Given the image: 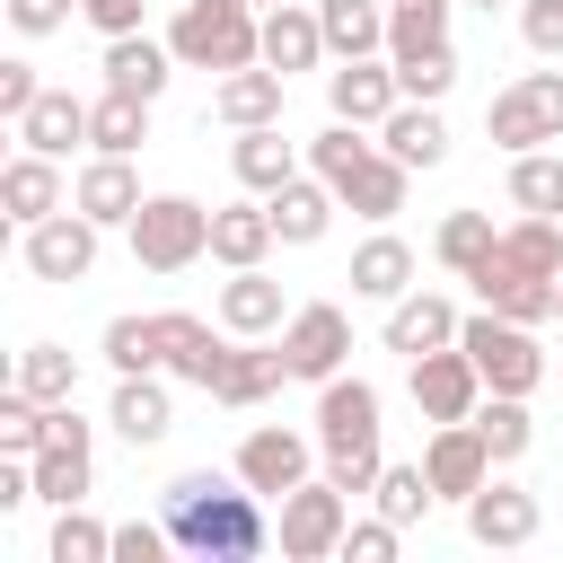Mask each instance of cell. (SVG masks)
I'll list each match as a JSON object with an SVG mask.
<instances>
[{
	"label": "cell",
	"mask_w": 563,
	"mask_h": 563,
	"mask_svg": "<svg viewBox=\"0 0 563 563\" xmlns=\"http://www.w3.org/2000/svg\"><path fill=\"white\" fill-rule=\"evenodd\" d=\"M158 519H167L176 554H194V563H255V554L273 545L264 493H255L238 466H229V475H211V466L176 475V484L158 493Z\"/></svg>",
	"instance_id": "1"
},
{
	"label": "cell",
	"mask_w": 563,
	"mask_h": 563,
	"mask_svg": "<svg viewBox=\"0 0 563 563\" xmlns=\"http://www.w3.org/2000/svg\"><path fill=\"white\" fill-rule=\"evenodd\" d=\"M308 167L343 194V211H361V220H378V229L405 211V185H413V167H405L387 141H369V123H343V114L308 141Z\"/></svg>",
	"instance_id": "2"
},
{
	"label": "cell",
	"mask_w": 563,
	"mask_h": 563,
	"mask_svg": "<svg viewBox=\"0 0 563 563\" xmlns=\"http://www.w3.org/2000/svg\"><path fill=\"white\" fill-rule=\"evenodd\" d=\"M317 449H325V484H343L352 501L378 484L387 457H378V387L369 378H343L334 369L317 387Z\"/></svg>",
	"instance_id": "3"
},
{
	"label": "cell",
	"mask_w": 563,
	"mask_h": 563,
	"mask_svg": "<svg viewBox=\"0 0 563 563\" xmlns=\"http://www.w3.org/2000/svg\"><path fill=\"white\" fill-rule=\"evenodd\" d=\"M167 44L185 70H246V62H264V9L255 0H185Z\"/></svg>",
	"instance_id": "4"
},
{
	"label": "cell",
	"mask_w": 563,
	"mask_h": 563,
	"mask_svg": "<svg viewBox=\"0 0 563 563\" xmlns=\"http://www.w3.org/2000/svg\"><path fill=\"white\" fill-rule=\"evenodd\" d=\"M202 255H211V211L194 194H150L132 211V264L141 273H185Z\"/></svg>",
	"instance_id": "5"
},
{
	"label": "cell",
	"mask_w": 563,
	"mask_h": 563,
	"mask_svg": "<svg viewBox=\"0 0 563 563\" xmlns=\"http://www.w3.org/2000/svg\"><path fill=\"white\" fill-rule=\"evenodd\" d=\"M457 343L475 352V369H484L493 396H537V378H545L537 325H519V317H501V308H475V317L457 325Z\"/></svg>",
	"instance_id": "6"
},
{
	"label": "cell",
	"mask_w": 563,
	"mask_h": 563,
	"mask_svg": "<svg viewBox=\"0 0 563 563\" xmlns=\"http://www.w3.org/2000/svg\"><path fill=\"white\" fill-rule=\"evenodd\" d=\"M484 132H493V150H545V141H563V70H519L493 106H484Z\"/></svg>",
	"instance_id": "7"
},
{
	"label": "cell",
	"mask_w": 563,
	"mask_h": 563,
	"mask_svg": "<svg viewBox=\"0 0 563 563\" xmlns=\"http://www.w3.org/2000/svg\"><path fill=\"white\" fill-rule=\"evenodd\" d=\"M343 528H352V493H343V484L308 475V484H290V493H282V519H273V537H282V563L343 554Z\"/></svg>",
	"instance_id": "8"
},
{
	"label": "cell",
	"mask_w": 563,
	"mask_h": 563,
	"mask_svg": "<svg viewBox=\"0 0 563 563\" xmlns=\"http://www.w3.org/2000/svg\"><path fill=\"white\" fill-rule=\"evenodd\" d=\"M88 484H97L88 422H79V405H53V422H44V449H35V501L70 510V501H88Z\"/></svg>",
	"instance_id": "9"
},
{
	"label": "cell",
	"mask_w": 563,
	"mask_h": 563,
	"mask_svg": "<svg viewBox=\"0 0 563 563\" xmlns=\"http://www.w3.org/2000/svg\"><path fill=\"white\" fill-rule=\"evenodd\" d=\"M18 255H26L35 282H88V273H97V220H88L79 202H62L53 220H35V229L18 238Z\"/></svg>",
	"instance_id": "10"
},
{
	"label": "cell",
	"mask_w": 563,
	"mask_h": 563,
	"mask_svg": "<svg viewBox=\"0 0 563 563\" xmlns=\"http://www.w3.org/2000/svg\"><path fill=\"white\" fill-rule=\"evenodd\" d=\"M282 352H290V378L325 387V378L343 369V352H352V317H343L334 299H299L290 325H282Z\"/></svg>",
	"instance_id": "11"
},
{
	"label": "cell",
	"mask_w": 563,
	"mask_h": 563,
	"mask_svg": "<svg viewBox=\"0 0 563 563\" xmlns=\"http://www.w3.org/2000/svg\"><path fill=\"white\" fill-rule=\"evenodd\" d=\"M413 405H422V422H466V413L484 405V369H475V352H466V343L422 352V361H413Z\"/></svg>",
	"instance_id": "12"
},
{
	"label": "cell",
	"mask_w": 563,
	"mask_h": 563,
	"mask_svg": "<svg viewBox=\"0 0 563 563\" xmlns=\"http://www.w3.org/2000/svg\"><path fill=\"white\" fill-rule=\"evenodd\" d=\"M422 475H431V493H440V501H475V493L493 484V449H484L475 413H466V422H431Z\"/></svg>",
	"instance_id": "13"
},
{
	"label": "cell",
	"mask_w": 563,
	"mask_h": 563,
	"mask_svg": "<svg viewBox=\"0 0 563 563\" xmlns=\"http://www.w3.org/2000/svg\"><path fill=\"white\" fill-rule=\"evenodd\" d=\"M325 106L343 114V123H387L396 106H405V88H396V62H378V53H361V62H334L325 70Z\"/></svg>",
	"instance_id": "14"
},
{
	"label": "cell",
	"mask_w": 563,
	"mask_h": 563,
	"mask_svg": "<svg viewBox=\"0 0 563 563\" xmlns=\"http://www.w3.org/2000/svg\"><path fill=\"white\" fill-rule=\"evenodd\" d=\"M229 334V325H220ZM202 317H185V308H158V361H167V378H185V387H220V369H229V343H220Z\"/></svg>",
	"instance_id": "15"
},
{
	"label": "cell",
	"mask_w": 563,
	"mask_h": 563,
	"mask_svg": "<svg viewBox=\"0 0 563 563\" xmlns=\"http://www.w3.org/2000/svg\"><path fill=\"white\" fill-rule=\"evenodd\" d=\"M308 457H317V449H308L299 431H282V422H255V431L238 440V457H229V466H238V475H246L264 501H282L290 484H308Z\"/></svg>",
	"instance_id": "16"
},
{
	"label": "cell",
	"mask_w": 563,
	"mask_h": 563,
	"mask_svg": "<svg viewBox=\"0 0 563 563\" xmlns=\"http://www.w3.org/2000/svg\"><path fill=\"white\" fill-rule=\"evenodd\" d=\"M62 202H70V185H62V158H44V150H18V158L0 167V211H9L18 229L53 220Z\"/></svg>",
	"instance_id": "17"
},
{
	"label": "cell",
	"mask_w": 563,
	"mask_h": 563,
	"mask_svg": "<svg viewBox=\"0 0 563 563\" xmlns=\"http://www.w3.org/2000/svg\"><path fill=\"white\" fill-rule=\"evenodd\" d=\"M282 378H290V352L264 343V334H238V343H229V369H220V387H211V405L246 413V405H264Z\"/></svg>",
	"instance_id": "18"
},
{
	"label": "cell",
	"mask_w": 563,
	"mask_h": 563,
	"mask_svg": "<svg viewBox=\"0 0 563 563\" xmlns=\"http://www.w3.org/2000/svg\"><path fill=\"white\" fill-rule=\"evenodd\" d=\"M282 97H290V79H282L273 62H246V70H220L211 114H220L229 132H246V123H282Z\"/></svg>",
	"instance_id": "19"
},
{
	"label": "cell",
	"mask_w": 563,
	"mask_h": 563,
	"mask_svg": "<svg viewBox=\"0 0 563 563\" xmlns=\"http://www.w3.org/2000/svg\"><path fill=\"white\" fill-rule=\"evenodd\" d=\"M70 202H79V211H88L97 229H132V211H141L150 194H141V176H132V158H106V150H97V158L79 167V185H70Z\"/></svg>",
	"instance_id": "20"
},
{
	"label": "cell",
	"mask_w": 563,
	"mask_h": 563,
	"mask_svg": "<svg viewBox=\"0 0 563 563\" xmlns=\"http://www.w3.org/2000/svg\"><path fill=\"white\" fill-rule=\"evenodd\" d=\"M457 325H466V317H457L440 290H405V299H387V352H405V361L457 343Z\"/></svg>",
	"instance_id": "21"
},
{
	"label": "cell",
	"mask_w": 563,
	"mask_h": 563,
	"mask_svg": "<svg viewBox=\"0 0 563 563\" xmlns=\"http://www.w3.org/2000/svg\"><path fill=\"white\" fill-rule=\"evenodd\" d=\"M220 325H229V334H282V325H290V299H282V282H273L264 264L229 273V282H220Z\"/></svg>",
	"instance_id": "22"
},
{
	"label": "cell",
	"mask_w": 563,
	"mask_h": 563,
	"mask_svg": "<svg viewBox=\"0 0 563 563\" xmlns=\"http://www.w3.org/2000/svg\"><path fill=\"white\" fill-rule=\"evenodd\" d=\"M106 422L132 440V449H158L167 431H176V405H167V378L158 369H141V378H114V405H106Z\"/></svg>",
	"instance_id": "23"
},
{
	"label": "cell",
	"mask_w": 563,
	"mask_h": 563,
	"mask_svg": "<svg viewBox=\"0 0 563 563\" xmlns=\"http://www.w3.org/2000/svg\"><path fill=\"white\" fill-rule=\"evenodd\" d=\"M537 519H545V510H537V493H519V484H501V475L466 501V537H475V545H528V537H537Z\"/></svg>",
	"instance_id": "24"
},
{
	"label": "cell",
	"mask_w": 563,
	"mask_h": 563,
	"mask_svg": "<svg viewBox=\"0 0 563 563\" xmlns=\"http://www.w3.org/2000/svg\"><path fill=\"white\" fill-rule=\"evenodd\" d=\"M106 88H123V97H150L158 106V88H167V70H176V44H158V35H106Z\"/></svg>",
	"instance_id": "25"
},
{
	"label": "cell",
	"mask_w": 563,
	"mask_h": 563,
	"mask_svg": "<svg viewBox=\"0 0 563 563\" xmlns=\"http://www.w3.org/2000/svg\"><path fill=\"white\" fill-rule=\"evenodd\" d=\"M273 202V229H282V246H317L325 229H334V211H343V194L325 185V176H290L282 194H264Z\"/></svg>",
	"instance_id": "26"
},
{
	"label": "cell",
	"mask_w": 563,
	"mask_h": 563,
	"mask_svg": "<svg viewBox=\"0 0 563 563\" xmlns=\"http://www.w3.org/2000/svg\"><path fill=\"white\" fill-rule=\"evenodd\" d=\"M273 246H282V229H273V202H220V211H211V255H220L229 273L264 264Z\"/></svg>",
	"instance_id": "27"
},
{
	"label": "cell",
	"mask_w": 563,
	"mask_h": 563,
	"mask_svg": "<svg viewBox=\"0 0 563 563\" xmlns=\"http://www.w3.org/2000/svg\"><path fill=\"white\" fill-rule=\"evenodd\" d=\"M18 141H26V150H44V158H70V150L88 141V97H70V88H44V97L18 114Z\"/></svg>",
	"instance_id": "28"
},
{
	"label": "cell",
	"mask_w": 563,
	"mask_h": 563,
	"mask_svg": "<svg viewBox=\"0 0 563 563\" xmlns=\"http://www.w3.org/2000/svg\"><path fill=\"white\" fill-rule=\"evenodd\" d=\"M229 167H238L246 194H282V185L299 176V150L282 141V123H246V132L229 141Z\"/></svg>",
	"instance_id": "29"
},
{
	"label": "cell",
	"mask_w": 563,
	"mask_h": 563,
	"mask_svg": "<svg viewBox=\"0 0 563 563\" xmlns=\"http://www.w3.org/2000/svg\"><path fill=\"white\" fill-rule=\"evenodd\" d=\"M352 299H405L413 290V246L396 238V229H378V238H361L352 246Z\"/></svg>",
	"instance_id": "30"
},
{
	"label": "cell",
	"mask_w": 563,
	"mask_h": 563,
	"mask_svg": "<svg viewBox=\"0 0 563 563\" xmlns=\"http://www.w3.org/2000/svg\"><path fill=\"white\" fill-rule=\"evenodd\" d=\"M264 62L290 79V70H317L325 62V26H317V9H299V0H282V9H264Z\"/></svg>",
	"instance_id": "31"
},
{
	"label": "cell",
	"mask_w": 563,
	"mask_h": 563,
	"mask_svg": "<svg viewBox=\"0 0 563 563\" xmlns=\"http://www.w3.org/2000/svg\"><path fill=\"white\" fill-rule=\"evenodd\" d=\"M317 26H325V53L334 62L387 53V0H317Z\"/></svg>",
	"instance_id": "32"
},
{
	"label": "cell",
	"mask_w": 563,
	"mask_h": 563,
	"mask_svg": "<svg viewBox=\"0 0 563 563\" xmlns=\"http://www.w3.org/2000/svg\"><path fill=\"white\" fill-rule=\"evenodd\" d=\"M141 141H150V97H123V88L88 97V150H106V158H132Z\"/></svg>",
	"instance_id": "33"
},
{
	"label": "cell",
	"mask_w": 563,
	"mask_h": 563,
	"mask_svg": "<svg viewBox=\"0 0 563 563\" xmlns=\"http://www.w3.org/2000/svg\"><path fill=\"white\" fill-rule=\"evenodd\" d=\"M378 141H387L405 167H440V158H449V123H440V106H413V97L378 123Z\"/></svg>",
	"instance_id": "34"
},
{
	"label": "cell",
	"mask_w": 563,
	"mask_h": 563,
	"mask_svg": "<svg viewBox=\"0 0 563 563\" xmlns=\"http://www.w3.org/2000/svg\"><path fill=\"white\" fill-rule=\"evenodd\" d=\"M449 9H457V0H387V62L449 44Z\"/></svg>",
	"instance_id": "35"
},
{
	"label": "cell",
	"mask_w": 563,
	"mask_h": 563,
	"mask_svg": "<svg viewBox=\"0 0 563 563\" xmlns=\"http://www.w3.org/2000/svg\"><path fill=\"white\" fill-rule=\"evenodd\" d=\"M18 387L44 396V405H70V396H79V352H70V343H26V352H18Z\"/></svg>",
	"instance_id": "36"
},
{
	"label": "cell",
	"mask_w": 563,
	"mask_h": 563,
	"mask_svg": "<svg viewBox=\"0 0 563 563\" xmlns=\"http://www.w3.org/2000/svg\"><path fill=\"white\" fill-rule=\"evenodd\" d=\"M475 431H484L493 466L528 457V440H537V422H528V396H493V387H484V405H475Z\"/></svg>",
	"instance_id": "37"
},
{
	"label": "cell",
	"mask_w": 563,
	"mask_h": 563,
	"mask_svg": "<svg viewBox=\"0 0 563 563\" xmlns=\"http://www.w3.org/2000/svg\"><path fill=\"white\" fill-rule=\"evenodd\" d=\"M493 238H501V229H493V211H449V220H440V238H431V255L466 282V273L493 255Z\"/></svg>",
	"instance_id": "38"
},
{
	"label": "cell",
	"mask_w": 563,
	"mask_h": 563,
	"mask_svg": "<svg viewBox=\"0 0 563 563\" xmlns=\"http://www.w3.org/2000/svg\"><path fill=\"white\" fill-rule=\"evenodd\" d=\"M97 352H106V369H114V378L167 369V361H158V317H114V325L97 334Z\"/></svg>",
	"instance_id": "39"
},
{
	"label": "cell",
	"mask_w": 563,
	"mask_h": 563,
	"mask_svg": "<svg viewBox=\"0 0 563 563\" xmlns=\"http://www.w3.org/2000/svg\"><path fill=\"white\" fill-rule=\"evenodd\" d=\"M510 202L563 220V158H554V150H519V158H510Z\"/></svg>",
	"instance_id": "40"
},
{
	"label": "cell",
	"mask_w": 563,
	"mask_h": 563,
	"mask_svg": "<svg viewBox=\"0 0 563 563\" xmlns=\"http://www.w3.org/2000/svg\"><path fill=\"white\" fill-rule=\"evenodd\" d=\"M369 501H378V519H396V528H413L440 493H431V475H422V457L413 466H378V484H369Z\"/></svg>",
	"instance_id": "41"
},
{
	"label": "cell",
	"mask_w": 563,
	"mask_h": 563,
	"mask_svg": "<svg viewBox=\"0 0 563 563\" xmlns=\"http://www.w3.org/2000/svg\"><path fill=\"white\" fill-rule=\"evenodd\" d=\"M53 563H114V528L70 501V510L53 519Z\"/></svg>",
	"instance_id": "42"
},
{
	"label": "cell",
	"mask_w": 563,
	"mask_h": 563,
	"mask_svg": "<svg viewBox=\"0 0 563 563\" xmlns=\"http://www.w3.org/2000/svg\"><path fill=\"white\" fill-rule=\"evenodd\" d=\"M396 88H405L413 106H440V97L457 88V53H449V44H431V53H405V62H396Z\"/></svg>",
	"instance_id": "43"
},
{
	"label": "cell",
	"mask_w": 563,
	"mask_h": 563,
	"mask_svg": "<svg viewBox=\"0 0 563 563\" xmlns=\"http://www.w3.org/2000/svg\"><path fill=\"white\" fill-rule=\"evenodd\" d=\"M396 545H405L396 519H352V528H343V554H352V563H396Z\"/></svg>",
	"instance_id": "44"
},
{
	"label": "cell",
	"mask_w": 563,
	"mask_h": 563,
	"mask_svg": "<svg viewBox=\"0 0 563 563\" xmlns=\"http://www.w3.org/2000/svg\"><path fill=\"white\" fill-rule=\"evenodd\" d=\"M176 537H167V519H123L114 528V563H158Z\"/></svg>",
	"instance_id": "45"
},
{
	"label": "cell",
	"mask_w": 563,
	"mask_h": 563,
	"mask_svg": "<svg viewBox=\"0 0 563 563\" xmlns=\"http://www.w3.org/2000/svg\"><path fill=\"white\" fill-rule=\"evenodd\" d=\"M519 35H528V53H563V0H519Z\"/></svg>",
	"instance_id": "46"
},
{
	"label": "cell",
	"mask_w": 563,
	"mask_h": 563,
	"mask_svg": "<svg viewBox=\"0 0 563 563\" xmlns=\"http://www.w3.org/2000/svg\"><path fill=\"white\" fill-rule=\"evenodd\" d=\"M35 97H44V79H35V62H0V114L18 123V114H26Z\"/></svg>",
	"instance_id": "47"
},
{
	"label": "cell",
	"mask_w": 563,
	"mask_h": 563,
	"mask_svg": "<svg viewBox=\"0 0 563 563\" xmlns=\"http://www.w3.org/2000/svg\"><path fill=\"white\" fill-rule=\"evenodd\" d=\"M70 9L79 0H9V26L18 35H53V26H70Z\"/></svg>",
	"instance_id": "48"
},
{
	"label": "cell",
	"mask_w": 563,
	"mask_h": 563,
	"mask_svg": "<svg viewBox=\"0 0 563 563\" xmlns=\"http://www.w3.org/2000/svg\"><path fill=\"white\" fill-rule=\"evenodd\" d=\"M79 18L97 35H141V0H79Z\"/></svg>",
	"instance_id": "49"
},
{
	"label": "cell",
	"mask_w": 563,
	"mask_h": 563,
	"mask_svg": "<svg viewBox=\"0 0 563 563\" xmlns=\"http://www.w3.org/2000/svg\"><path fill=\"white\" fill-rule=\"evenodd\" d=\"M554 317H563V282H554Z\"/></svg>",
	"instance_id": "50"
},
{
	"label": "cell",
	"mask_w": 563,
	"mask_h": 563,
	"mask_svg": "<svg viewBox=\"0 0 563 563\" xmlns=\"http://www.w3.org/2000/svg\"><path fill=\"white\" fill-rule=\"evenodd\" d=\"M255 9H282V0H255Z\"/></svg>",
	"instance_id": "51"
},
{
	"label": "cell",
	"mask_w": 563,
	"mask_h": 563,
	"mask_svg": "<svg viewBox=\"0 0 563 563\" xmlns=\"http://www.w3.org/2000/svg\"><path fill=\"white\" fill-rule=\"evenodd\" d=\"M475 9H501V0H475Z\"/></svg>",
	"instance_id": "52"
}]
</instances>
